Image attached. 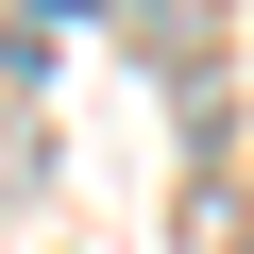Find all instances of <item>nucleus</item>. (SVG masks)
Instances as JSON below:
<instances>
[{
  "label": "nucleus",
  "instance_id": "nucleus-1",
  "mask_svg": "<svg viewBox=\"0 0 254 254\" xmlns=\"http://www.w3.org/2000/svg\"><path fill=\"white\" fill-rule=\"evenodd\" d=\"M34 17H119V0H34Z\"/></svg>",
  "mask_w": 254,
  "mask_h": 254
}]
</instances>
